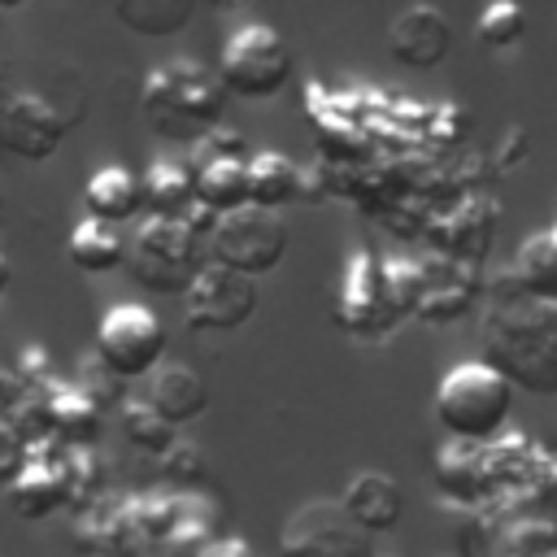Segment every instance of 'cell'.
Returning a JSON list of instances; mask_svg holds the SVG:
<instances>
[{
    "mask_svg": "<svg viewBox=\"0 0 557 557\" xmlns=\"http://www.w3.org/2000/svg\"><path fill=\"white\" fill-rule=\"evenodd\" d=\"M126 274L152 292V296H183L191 287V278L209 265L205 239L191 235L183 222L170 218H139L135 235L126 239V257H122Z\"/></svg>",
    "mask_w": 557,
    "mask_h": 557,
    "instance_id": "4",
    "label": "cell"
},
{
    "mask_svg": "<svg viewBox=\"0 0 557 557\" xmlns=\"http://www.w3.org/2000/svg\"><path fill=\"white\" fill-rule=\"evenodd\" d=\"M200 557H261V553H257L248 540H239V535H222V540H213Z\"/></svg>",
    "mask_w": 557,
    "mask_h": 557,
    "instance_id": "36",
    "label": "cell"
},
{
    "mask_svg": "<svg viewBox=\"0 0 557 557\" xmlns=\"http://www.w3.org/2000/svg\"><path fill=\"white\" fill-rule=\"evenodd\" d=\"M483 348L509 387L535 396L557 392V305L527 300L522 292L500 296L483 322Z\"/></svg>",
    "mask_w": 557,
    "mask_h": 557,
    "instance_id": "1",
    "label": "cell"
},
{
    "mask_svg": "<svg viewBox=\"0 0 557 557\" xmlns=\"http://www.w3.org/2000/svg\"><path fill=\"white\" fill-rule=\"evenodd\" d=\"M335 322L348 335H383L392 326L387 300H383V278H379V257L361 244L344 261V278L335 292Z\"/></svg>",
    "mask_w": 557,
    "mask_h": 557,
    "instance_id": "13",
    "label": "cell"
},
{
    "mask_svg": "<svg viewBox=\"0 0 557 557\" xmlns=\"http://www.w3.org/2000/svg\"><path fill=\"white\" fill-rule=\"evenodd\" d=\"M83 205H87L91 222L122 226V222H135V213L144 209V191H139V178L126 165H104L87 178Z\"/></svg>",
    "mask_w": 557,
    "mask_h": 557,
    "instance_id": "22",
    "label": "cell"
},
{
    "mask_svg": "<svg viewBox=\"0 0 557 557\" xmlns=\"http://www.w3.org/2000/svg\"><path fill=\"white\" fill-rule=\"evenodd\" d=\"M122 435H126V444L131 448H139V453H148V457H161L178 435H174V426L170 422H161L157 413H152V405L148 400H122Z\"/></svg>",
    "mask_w": 557,
    "mask_h": 557,
    "instance_id": "29",
    "label": "cell"
},
{
    "mask_svg": "<svg viewBox=\"0 0 557 557\" xmlns=\"http://www.w3.org/2000/svg\"><path fill=\"white\" fill-rule=\"evenodd\" d=\"M509 409H513V387L487 361H461L435 387V418L448 431V440L492 444L505 431Z\"/></svg>",
    "mask_w": 557,
    "mask_h": 557,
    "instance_id": "3",
    "label": "cell"
},
{
    "mask_svg": "<svg viewBox=\"0 0 557 557\" xmlns=\"http://www.w3.org/2000/svg\"><path fill=\"white\" fill-rule=\"evenodd\" d=\"M9 283H13V265H9V257L0 252V296L9 292Z\"/></svg>",
    "mask_w": 557,
    "mask_h": 557,
    "instance_id": "38",
    "label": "cell"
},
{
    "mask_svg": "<svg viewBox=\"0 0 557 557\" xmlns=\"http://www.w3.org/2000/svg\"><path fill=\"white\" fill-rule=\"evenodd\" d=\"M157 466H161V474H165L178 492H196V487L205 483V474H209L205 453H200L191 440H174V444L157 457Z\"/></svg>",
    "mask_w": 557,
    "mask_h": 557,
    "instance_id": "32",
    "label": "cell"
},
{
    "mask_svg": "<svg viewBox=\"0 0 557 557\" xmlns=\"http://www.w3.org/2000/svg\"><path fill=\"white\" fill-rule=\"evenodd\" d=\"M191 191L196 205L209 209L213 218L235 213L248 205V148L239 131H209L205 139L191 144Z\"/></svg>",
    "mask_w": 557,
    "mask_h": 557,
    "instance_id": "8",
    "label": "cell"
},
{
    "mask_svg": "<svg viewBox=\"0 0 557 557\" xmlns=\"http://www.w3.org/2000/svg\"><path fill=\"white\" fill-rule=\"evenodd\" d=\"M70 122L74 117L57 100L13 87V96L0 109V152L22 157V161H48L61 148Z\"/></svg>",
    "mask_w": 557,
    "mask_h": 557,
    "instance_id": "11",
    "label": "cell"
},
{
    "mask_svg": "<svg viewBox=\"0 0 557 557\" xmlns=\"http://www.w3.org/2000/svg\"><path fill=\"white\" fill-rule=\"evenodd\" d=\"M479 292H483L479 265L426 257V261H418V305H413V313L422 322H453V318L470 313Z\"/></svg>",
    "mask_w": 557,
    "mask_h": 557,
    "instance_id": "15",
    "label": "cell"
},
{
    "mask_svg": "<svg viewBox=\"0 0 557 557\" xmlns=\"http://www.w3.org/2000/svg\"><path fill=\"white\" fill-rule=\"evenodd\" d=\"M9 96H13V83H9V74L0 70V109H4V100H9Z\"/></svg>",
    "mask_w": 557,
    "mask_h": 557,
    "instance_id": "39",
    "label": "cell"
},
{
    "mask_svg": "<svg viewBox=\"0 0 557 557\" xmlns=\"http://www.w3.org/2000/svg\"><path fill=\"white\" fill-rule=\"evenodd\" d=\"M139 104H144L148 126L161 139L196 144L209 131H218L222 109H226V91H222L218 74H209L200 61L174 57V61H161L148 70Z\"/></svg>",
    "mask_w": 557,
    "mask_h": 557,
    "instance_id": "2",
    "label": "cell"
},
{
    "mask_svg": "<svg viewBox=\"0 0 557 557\" xmlns=\"http://www.w3.org/2000/svg\"><path fill=\"white\" fill-rule=\"evenodd\" d=\"M61 448L57 440H39V444H26V466L17 470V479L4 487V500L17 518L26 522H39L57 509H65V470H61Z\"/></svg>",
    "mask_w": 557,
    "mask_h": 557,
    "instance_id": "14",
    "label": "cell"
},
{
    "mask_svg": "<svg viewBox=\"0 0 557 557\" xmlns=\"http://www.w3.org/2000/svg\"><path fill=\"white\" fill-rule=\"evenodd\" d=\"M522 30H527V13L518 4H509V0L487 4L479 13V22H474V35H479L483 48H513L522 39Z\"/></svg>",
    "mask_w": 557,
    "mask_h": 557,
    "instance_id": "31",
    "label": "cell"
},
{
    "mask_svg": "<svg viewBox=\"0 0 557 557\" xmlns=\"http://www.w3.org/2000/svg\"><path fill=\"white\" fill-rule=\"evenodd\" d=\"M513 292L540 305H557V235H531L513 257Z\"/></svg>",
    "mask_w": 557,
    "mask_h": 557,
    "instance_id": "24",
    "label": "cell"
},
{
    "mask_svg": "<svg viewBox=\"0 0 557 557\" xmlns=\"http://www.w3.org/2000/svg\"><path fill=\"white\" fill-rule=\"evenodd\" d=\"M292 78V48L283 35L265 22H244L239 30L226 35L222 57H218V83L226 96L244 100H270L287 87Z\"/></svg>",
    "mask_w": 557,
    "mask_h": 557,
    "instance_id": "5",
    "label": "cell"
},
{
    "mask_svg": "<svg viewBox=\"0 0 557 557\" xmlns=\"http://www.w3.org/2000/svg\"><path fill=\"white\" fill-rule=\"evenodd\" d=\"M61 470H65V509L83 513L87 505H96L104 496V461L96 457V448H61Z\"/></svg>",
    "mask_w": 557,
    "mask_h": 557,
    "instance_id": "28",
    "label": "cell"
},
{
    "mask_svg": "<svg viewBox=\"0 0 557 557\" xmlns=\"http://www.w3.org/2000/svg\"><path fill=\"white\" fill-rule=\"evenodd\" d=\"M183 305L191 331H239L257 313V283L209 261L183 292Z\"/></svg>",
    "mask_w": 557,
    "mask_h": 557,
    "instance_id": "12",
    "label": "cell"
},
{
    "mask_svg": "<svg viewBox=\"0 0 557 557\" xmlns=\"http://www.w3.org/2000/svg\"><path fill=\"white\" fill-rule=\"evenodd\" d=\"M165 357V326L148 305H113L96 326V361L113 379H144Z\"/></svg>",
    "mask_w": 557,
    "mask_h": 557,
    "instance_id": "7",
    "label": "cell"
},
{
    "mask_svg": "<svg viewBox=\"0 0 557 557\" xmlns=\"http://www.w3.org/2000/svg\"><path fill=\"white\" fill-rule=\"evenodd\" d=\"M74 387H78V392H83L100 413L126 400V396H122V379H113L96 357H91V361H83V370H78V383H74Z\"/></svg>",
    "mask_w": 557,
    "mask_h": 557,
    "instance_id": "33",
    "label": "cell"
},
{
    "mask_svg": "<svg viewBox=\"0 0 557 557\" xmlns=\"http://www.w3.org/2000/svg\"><path fill=\"white\" fill-rule=\"evenodd\" d=\"M139 191H144L148 218H170V222H178V218L196 205L187 161H152L148 174L139 178Z\"/></svg>",
    "mask_w": 557,
    "mask_h": 557,
    "instance_id": "25",
    "label": "cell"
},
{
    "mask_svg": "<svg viewBox=\"0 0 557 557\" xmlns=\"http://www.w3.org/2000/svg\"><path fill=\"white\" fill-rule=\"evenodd\" d=\"M44 396V413H48V431L57 444H70V448H91V440L100 435V409L74 387V383H44L39 387Z\"/></svg>",
    "mask_w": 557,
    "mask_h": 557,
    "instance_id": "19",
    "label": "cell"
},
{
    "mask_svg": "<svg viewBox=\"0 0 557 557\" xmlns=\"http://www.w3.org/2000/svg\"><path fill=\"white\" fill-rule=\"evenodd\" d=\"M305 187V174L292 157L283 152H257L248 157V205L252 209H265V213H278L283 205H292Z\"/></svg>",
    "mask_w": 557,
    "mask_h": 557,
    "instance_id": "23",
    "label": "cell"
},
{
    "mask_svg": "<svg viewBox=\"0 0 557 557\" xmlns=\"http://www.w3.org/2000/svg\"><path fill=\"white\" fill-rule=\"evenodd\" d=\"M496 222H500V209L492 196H479V191H466L457 200H444L431 209L426 226H422V239L435 248V257L444 261H461V265H479L483 252L492 248V235H496Z\"/></svg>",
    "mask_w": 557,
    "mask_h": 557,
    "instance_id": "10",
    "label": "cell"
},
{
    "mask_svg": "<svg viewBox=\"0 0 557 557\" xmlns=\"http://www.w3.org/2000/svg\"><path fill=\"white\" fill-rule=\"evenodd\" d=\"M483 461H487V479L496 487V500H513L522 487H535L544 453L527 435H496L492 444H483Z\"/></svg>",
    "mask_w": 557,
    "mask_h": 557,
    "instance_id": "21",
    "label": "cell"
},
{
    "mask_svg": "<svg viewBox=\"0 0 557 557\" xmlns=\"http://www.w3.org/2000/svg\"><path fill=\"white\" fill-rule=\"evenodd\" d=\"M65 252H70L74 270H83V274H109V270L122 265V257H126V239H122L117 226H104V222L83 218V222L70 231Z\"/></svg>",
    "mask_w": 557,
    "mask_h": 557,
    "instance_id": "26",
    "label": "cell"
},
{
    "mask_svg": "<svg viewBox=\"0 0 557 557\" xmlns=\"http://www.w3.org/2000/svg\"><path fill=\"white\" fill-rule=\"evenodd\" d=\"M548 231H553V235H557V226H548Z\"/></svg>",
    "mask_w": 557,
    "mask_h": 557,
    "instance_id": "41",
    "label": "cell"
},
{
    "mask_svg": "<svg viewBox=\"0 0 557 557\" xmlns=\"http://www.w3.org/2000/svg\"><path fill=\"white\" fill-rule=\"evenodd\" d=\"M466 126H470V117H466L457 104H440V109L426 117V135H431V139H453V144H457V139L466 135Z\"/></svg>",
    "mask_w": 557,
    "mask_h": 557,
    "instance_id": "35",
    "label": "cell"
},
{
    "mask_svg": "<svg viewBox=\"0 0 557 557\" xmlns=\"http://www.w3.org/2000/svg\"><path fill=\"white\" fill-rule=\"evenodd\" d=\"M387 44L405 70H435L453 52V26L435 4H409L405 13H396Z\"/></svg>",
    "mask_w": 557,
    "mask_h": 557,
    "instance_id": "16",
    "label": "cell"
},
{
    "mask_svg": "<svg viewBox=\"0 0 557 557\" xmlns=\"http://www.w3.org/2000/svg\"><path fill=\"white\" fill-rule=\"evenodd\" d=\"M0 213H4V196H0Z\"/></svg>",
    "mask_w": 557,
    "mask_h": 557,
    "instance_id": "40",
    "label": "cell"
},
{
    "mask_svg": "<svg viewBox=\"0 0 557 557\" xmlns=\"http://www.w3.org/2000/svg\"><path fill=\"white\" fill-rule=\"evenodd\" d=\"M344 513L361 527V531H370V535H379V531H392L396 522H400V509H405V496H400V487H396V479L392 474H379V470H361L352 483H348V492H344Z\"/></svg>",
    "mask_w": 557,
    "mask_h": 557,
    "instance_id": "20",
    "label": "cell"
},
{
    "mask_svg": "<svg viewBox=\"0 0 557 557\" xmlns=\"http://www.w3.org/2000/svg\"><path fill=\"white\" fill-rule=\"evenodd\" d=\"M113 13L135 35L161 39V35H174V30H183L191 22V0H122Z\"/></svg>",
    "mask_w": 557,
    "mask_h": 557,
    "instance_id": "27",
    "label": "cell"
},
{
    "mask_svg": "<svg viewBox=\"0 0 557 557\" xmlns=\"http://www.w3.org/2000/svg\"><path fill=\"white\" fill-rule=\"evenodd\" d=\"M435 483H440V496L461 509H487L496 500V487H492L487 461H483V444L444 440V448L435 453Z\"/></svg>",
    "mask_w": 557,
    "mask_h": 557,
    "instance_id": "17",
    "label": "cell"
},
{
    "mask_svg": "<svg viewBox=\"0 0 557 557\" xmlns=\"http://www.w3.org/2000/svg\"><path fill=\"white\" fill-rule=\"evenodd\" d=\"M205 252L213 265L231 270V274H244V278H261L270 270H278V261L287 257V226L278 213H265V209H235V213H222L205 239Z\"/></svg>",
    "mask_w": 557,
    "mask_h": 557,
    "instance_id": "6",
    "label": "cell"
},
{
    "mask_svg": "<svg viewBox=\"0 0 557 557\" xmlns=\"http://www.w3.org/2000/svg\"><path fill=\"white\" fill-rule=\"evenodd\" d=\"M379 278H383V300L387 318L400 322L418 305V261L413 257H379Z\"/></svg>",
    "mask_w": 557,
    "mask_h": 557,
    "instance_id": "30",
    "label": "cell"
},
{
    "mask_svg": "<svg viewBox=\"0 0 557 557\" xmlns=\"http://www.w3.org/2000/svg\"><path fill=\"white\" fill-rule=\"evenodd\" d=\"M22 466H26V444H22V440L13 435V426L0 418V487H9Z\"/></svg>",
    "mask_w": 557,
    "mask_h": 557,
    "instance_id": "34",
    "label": "cell"
},
{
    "mask_svg": "<svg viewBox=\"0 0 557 557\" xmlns=\"http://www.w3.org/2000/svg\"><path fill=\"white\" fill-rule=\"evenodd\" d=\"M518 157H527V131H518V126H513V131L505 135V152H500V170H509V165H513Z\"/></svg>",
    "mask_w": 557,
    "mask_h": 557,
    "instance_id": "37",
    "label": "cell"
},
{
    "mask_svg": "<svg viewBox=\"0 0 557 557\" xmlns=\"http://www.w3.org/2000/svg\"><path fill=\"white\" fill-rule=\"evenodd\" d=\"M278 557H374V535L361 531L339 500H309L283 522Z\"/></svg>",
    "mask_w": 557,
    "mask_h": 557,
    "instance_id": "9",
    "label": "cell"
},
{
    "mask_svg": "<svg viewBox=\"0 0 557 557\" xmlns=\"http://www.w3.org/2000/svg\"><path fill=\"white\" fill-rule=\"evenodd\" d=\"M152 413L161 422H170L174 431L196 422L205 409H209V387L205 379L191 370V366H178V361H161L152 374H148V396Z\"/></svg>",
    "mask_w": 557,
    "mask_h": 557,
    "instance_id": "18",
    "label": "cell"
}]
</instances>
